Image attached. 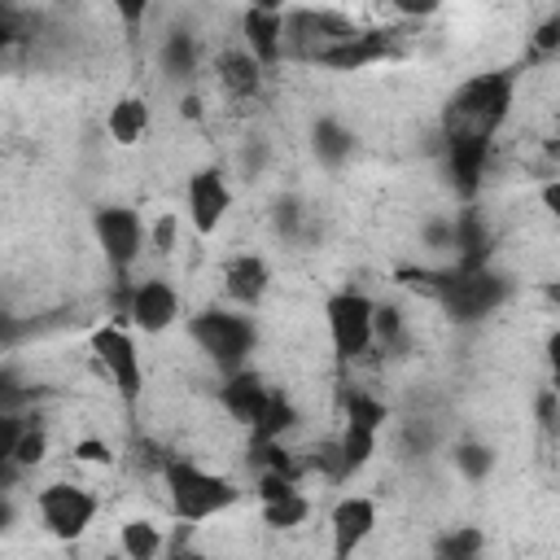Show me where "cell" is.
I'll list each match as a JSON object with an SVG mask.
<instances>
[{
	"label": "cell",
	"instance_id": "cb8c5ba5",
	"mask_svg": "<svg viewBox=\"0 0 560 560\" xmlns=\"http://www.w3.org/2000/svg\"><path fill=\"white\" fill-rule=\"evenodd\" d=\"M385 420H389V411H385L381 398H372V394H363V389H350V394H346V424H359V429L381 433Z\"/></svg>",
	"mask_w": 560,
	"mask_h": 560
},
{
	"label": "cell",
	"instance_id": "ab89813d",
	"mask_svg": "<svg viewBox=\"0 0 560 560\" xmlns=\"http://www.w3.org/2000/svg\"><path fill=\"white\" fill-rule=\"evenodd\" d=\"M105 560H127V556H122V551H118V556H105Z\"/></svg>",
	"mask_w": 560,
	"mask_h": 560
},
{
	"label": "cell",
	"instance_id": "1f68e13d",
	"mask_svg": "<svg viewBox=\"0 0 560 560\" xmlns=\"http://www.w3.org/2000/svg\"><path fill=\"white\" fill-rule=\"evenodd\" d=\"M74 459L79 464H109V446L101 438H83V442H74Z\"/></svg>",
	"mask_w": 560,
	"mask_h": 560
},
{
	"label": "cell",
	"instance_id": "f546056e",
	"mask_svg": "<svg viewBox=\"0 0 560 560\" xmlns=\"http://www.w3.org/2000/svg\"><path fill=\"white\" fill-rule=\"evenodd\" d=\"M26 332H31V324H26V319H18V315L0 311V350H13Z\"/></svg>",
	"mask_w": 560,
	"mask_h": 560
},
{
	"label": "cell",
	"instance_id": "e575fe53",
	"mask_svg": "<svg viewBox=\"0 0 560 560\" xmlns=\"http://www.w3.org/2000/svg\"><path fill=\"white\" fill-rule=\"evenodd\" d=\"M538 420H542L547 429H556V389H542V398H538Z\"/></svg>",
	"mask_w": 560,
	"mask_h": 560
},
{
	"label": "cell",
	"instance_id": "2e32d148",
	"mask_svg": "<svg viewBox=\"0 0 560 560\" xmlns=\"http://www.w3.org/2000/svg\"><path fill=\"white\" fill-rule=\"evenodd\" d=\"M311 149H315V158H319L328 171H337V166L350 162L354 136H350L337 118H315V127H311Z\"/></svg>",
	"mask_w": 560,
	"mask_h": 560
},
{
	"label": "cell",
	"instance_id": "8d00e7d4",
	"mask_svg": "<svg viewBox=\"0 0 560 560\" xmlns=\"http://www.w3.org/2000/svg\"><path fill=\"white\" fill-rule=\"evenodd\" d=\"M171 560H210L206 551H192V547H179V551H171Z\"/></svg>",
	"mask_w": 560,
	"mask_h": 560
},
{
	"label": "cell",
	"instance_id": "74e56055",
	"mask_svg": "<svg viewBox=\"0 0 560 560\" xmlns=\"http://www.w3.org/2000/svg\"><path fill=\"white\" fill-rule=\"evenodd\" d=\"M13 39H18V31H13V26H0V52H4Z\"/></svg>",
	"mask_w": 560,
	"mask_h": 560
},
{
	"label": "cell",
	"instance_id": "30bf717a",
	"mask_svg": "<svg viewBox=\"0 0 560 560\" xmlns=\"http://www.w3.org/2000/svg\"><path fill=\"white\" fill-rule=\"evenodd\" d=\"M328 529H332V560H350L376 529V503L368 494L337 499L328 512Z\"/></svg>",
	"mask_w": 560,
	"mask_h": 560
},
{
	"label": "cell",
	"instance_id": "484cf974",
	"mask_svg": "<svg viewBox=\"0 0 560 560\" xmlns=\"http://www.w3.org/2000/svg\"><path fill=\"white\" fill-rule=\"evenodd\" d=\"M44 455H48V433L39 424H26L22 438H18V446H13V464L26 472V468H39Z\"/></svg>",
	"mask_w": 560,
	"mask_h": 560
},
{
	"label": "cell",
	"instance_id": "3957f363",
	"mask_svg": "<svg viewBox=\"0 0 560 560\" xmlns=\"http://www.w3.org/2000/svg\"><path fill=\"white\" fill-rule=\"evenodd\" d=\"M188 337L197 341V350L219 363L228 376L245 368L249 350L258 346V328L249 315H236V311H197L188 319Z\"/></svg>",
	"mask_w": 560,
	"mask_h": 560
},
{
	"label": "cell",
	"instance_id": "8fae6325",
	"mask_svg": "<svg viewBox=\"0 0 560 560\" xmlns=\"http://www.w3.org/2000/svg\"><path fill=\"white\" fill-rule=\"evenodd\" d=\"M228 210H232V188H228V179H223L214 166L197 171V175L188 179V219H192L197 236H214V232L223 228Z\"/></svg>",
	"mask_w": 560,
	"mask_h": 560
},
{
	"label": "cell",
	"instance_id": "ffe728a7",
	"mask_svg": "<svg viewBox=\"0 0 560 560\" xmlns=\"http://www.w3.org/2000/svg\"><path fill=\"white\" fill-rule=\"evenodd\" d=\"M337 451H341V472L354 477L359 468L372 464V455H376V433H372V429H359V424H346L341 438H337Z\"/></svg>",
	"mask_w": 560,
	"mask_h": 560
},
{
	"label": "cell",
	"instance_id": "277c9868",
	"mask_svg": "<svg viewBox=\"0 0 560 560\" xmlns=\"http://www.w3.org/2000/svg\"><path fill=\"white\" fill-rule=\"evenodd\" d=\"M372 298L359 293V289H346V293H332L328 306H324V319H328V337H332V350L341 363H354L368 354L372 346Z\"/></svg>",
	"mask_w": 560,
	"mask_h": 560
},
{
	"label": "cell",
	"instance_id": "52a82bcc",
	"mask_svg": "<svg viewBox=\"0 0 560 560\" xmlns=\"http://www.w3.org/2000/svg\"><path fill=\"white\" fill-rule=\"evenodd\" d=\"M35 508H39L44 529H48L52 538H61V542L83 538L88 525H92V516H96L92 490H83V486H74V481H52V486H44V490L35 494Z\"/></svg>",
	"mask_w": 560,
	"mask_h": 560
},
{
	"label": "cell",
	"instance_id": "7a4b0ae2",
	"mask_svg": "<svg viewBox=\"0 0 560 560\" xmlns=\"http://www.w3.org/2000/svg\"><path fill=\"white\" fill-rule=\"evenodd\" d=\"M162 481H166V503H171V512H175L179 521H188V525L210 521V516L228 512V508L241 499V490H236L228 477H219V472H210V468H197V464H188V459H166V464H162Z\"/></svg>",
	"mask_w": 560,
	"mask_h": 560
},
{
	"label": "cell",
	"instance_id": "8992f818",
	"mask_svg": "<svg viewBox=\"0 0 560 560\" xmlns=\"http://www.w3.org/2000/svg\"><path fill=\"white\" fill-rule=\"evenodd\" d=\"M88 346H92L96 363L109 372L118 398L136 411V407H140V389H144V368H140V350H136L131 332H122L118 324H101V328L92 332Z\"/></svg>",
	"mask_w": 560,
	"mask_h": 560
},
{
	"label": "cell",
	"instance_id": "4dcf8cb0",
	"mask_svg": "<svg viewBox=\"0 0 560 560\" xmlns=\"http://www.w3.org/2000/svg\"><path fill=\"white\" fill-rule=\"evenodd\" d=\"M298 486L293 481H284L280 472H262L258 477V494H262V503H276V499H284V494H293Z\"/></svg>",
	"mask_w": 560,
	"mask_h": 560
},
{
	"label": "cell",
	"instance_id": "f35d334b",
	"mask_svg": "<svg viewBox=\"0 0 560 560\" xmlns=\"http://www.w3.org/2000/svg\"><path fill=\"white\" fill-rule=\"evenodd\" d=\"M438 560H481V556H459V551H446V547H438Z\"/></svg>",
	"mask_w": 560,
	"mask_h": 560
},
{
	"label": "cell",
	"instance_id": "ac0fdd59",
	"mask_svg": "<svg viewBox=\"0 0 560 560\" xmlns=\"http://www.w3.org/2000/svg\"><path fill=\"white\" fill-rule=\"evenodd\" d=\"M118 551H122L127 560H158V551H162V529H158L153 521L136 516V521H127V525L118 529Z\"/></svg>",
	"mask_w": 560,
	"mask_h": 560
},
{
	"label": "cell",
	"instance_id": "d6986e66",
	"mask_svg": "<svg viewBox=\"0 0 560 560\" xmlns=\"http://www.w3.org/2000/svg\"><path fill=\"white\" fill-rule=\"evenodd\" d=\"M293 424H298V407L280 389H271V398H267V407H262V416L254 424V442H280Z\"/></svg>",
	"mask_w": 560,
	"mask_h": 560
},
{
	"label": "cell",
	"instance_id": "7c38bea8",
	"mask_svg": "<svg viewBox=\"0 0 560 560\" xmlns=\"http://www.w3.org/2000/svg\"><path fill=\"white\" fill-rule=\"evenodd\" d=\"M267 398H271L267 381H262L258 372H245V368H241V372H232V376L223 381V389H219L223 411H228L232 420H241L245 429H254V424H258V416H262Z\"/></svg>",
	"mask_w": 560,
	"mask_h": 560
},
{
	"label": "cell",
	"instance_id": "6da1fadb",
	"mask_svg": "<svg viewBox=\"0 0 560 560\" xmlns=\"http://www.w3.org/2000/svg\"><path fill=\"white\" fill-rule=\"evenodd\" d=\"M512 96H516V79L508 70H486L464 79L446 109H442V144H486L499 136V127L512 114Z\"/></svg>",
	"mask_w": 560,
	"mask_h": 560
},
{
	"label": "cell",
	"instance_id": "836d02e7",
	"mask_svg": "<svg viewBox=\"0 0 560 560\" xmlns=\"http://www.w3.org/2000/svg\"><path fill=\"white\" fill-rule=\"evenodd\" d=\"M542 206H547V214H560V179L556 175H547V184H542Z\"/></svg>",
	"mask_w": 560,
	"mask_h": 560
},
{
	"label": "cell",
	"instance_id": "5b68a950",
	"mask_svg": "<svg viewBox=\"0 0 560 560\" xmlns=\"http://www.w3.org/2000/svg\"><path fill=\"white\" fill-rule=\"evenodd\" d=\"M508 298V280L490 267H455L446 271V289H442V306L455 315V319H481L490 315L494 306H503Z\"/></svg>",
	"mask_w": 560,
	"mask_h": 560
},
{
	"label": "cell",
	"instance_id": "9c48e42d",
	"mask_svg": "<svg viewBox=\"0 0 560 560\" xmlns=\"http://www.w3.org/2000/svg\"><path fill=\"white\" fill-rule=\"evenodd\" d=\"M127 319L144 332L158 337L179 319V289L171 280H140L127 293Z\"/></svg>",
	"mask_w": 560,
	"mask_h": 560
},
{
	"label": "cell",
	"instance_id": "e0dca14e",
	"mask_svg": "<svg viewBox=\"0 0 560 560\" xmlns=\"http://www.w3.org/2000/svg\"><path fill=\"white\" fill-rule=\"evenodd\" d=\"M105 127H109L114 144H140L149 131V105L140 96H122V101H114Z\"/></svg>",
	"mask_w": 560,
	"mask_h": 560
},
{
	"label": "cell",
	"instance_id": "ba28073f",
	"mask_svg": "<svg viewBox=\"0 0 560 560\" xmlns=\"http://www.w3.org/2000/svg\"><path fill=\"white\" fill-rule=\"evenodd\" d=\"M92 232H96V245L105 254V262L118 271V280L131 271V262L140 258L144 249V223L131 206H101L96 219H92Z\"/></svg>",
	"mask_w": 560,
	"mask_h": 560
},
{
	"label": "cell",
	"instance_id": "83f0119b",
	"mask_svg": "<svg viewBox=\"0 0 560 560\" xmlns=\"http://www.w3.org/2000/svg\"><path fill=\"white\" fill-rule=\"evenodd\" d=\"M31 398H35V394H31L13 372H0V411H4V416H22V407H26Z\"/></svg>",
	"mask_w": 560,
	"mask_h": 560
},
{
	"label": "cell",
	"instance_id": "4fadbf2b",
	"mask_svg": "<svg viewBox=\"0 0 560 560\" xmlns=\"http://www.w3.org/2000/svg\"><path fill=\"white\" fill-rule=\"evenodd\" d=\"M245 52L262 70L280 61V9H271V4L245 9Z\"/></svg>",
	"mask_w": 560,
	"mask_h": 560
},
{
	"label": "cell",
	"instance_id": "7402d4cb",
	"mask_svg": "<svg viewBox=\"0 0 560 560\" xmlns=\"http://www.w3.org/2000/svg\"><path fill=\"white\" fill-rule=\"evenodd\" d=\"M162 70L175 74V79H192V70H197V39H192V31H171L162 39Z\"/></svg>",
	"mask_w": 560,
	"mask_h": 560
},
{
	"label": "cell",
	"instance_id": "9a60e30c",
	"mask_svg": "<svg viewBox=\"0 0 560 560\" xmlns=\"http://www.w3.org/2000/svg\"><path fill=\"white\" fill-rule=\"evenodd\" d=\"M214 74H219L223 92H228V96H236V101L258 96V88H262V66H258L245 48H228V52H219Z\"/></svg>",
	"mask_w": 560,
	"mask_h": 560
},
{
	"label": "cell",
	"instance_id": "4316f807",
	"mask_svg": "<svg viewBox=\"0 0 560 560\" xmlns=\"http://www.w3.org/2000/svg\"><path fill=\"white\" fill-rule=\"evenodd\" d=\"M144 241L153 245V254H158V258H171V254H175V245H179V219H175V214H162Z\"/></svg>",
	"mask_w": 560,
	"mask_h": 560
},
{
	"label": "cell",
	"instance_id": "5bb4252c",
	"mask_svg": "<svg viewBox=\"0 0 560 560\" xmlns=\"http://www.w3.org/2000/svg\"><path fill=\"white\" fill-rule=\"evenodd\" d=\"M267 284H271V271H267V262L254 258V254H241V258H232V262L223 267V293H228L236 306H254V302L267 293Z\"/></svg>",
	"mask_w": 560,
	"mask_h": 560
},
{
	"label": "cell",
	"instance_id": "603a6c76",
	"mask_svg": "<svg viewBox=\"0 0 560 560\" xmlns=\"http://www.w3.org/2000/svg\"><path fill=\"white\" fill-rule=\"evenodd\" d=\"M306 516H311V499L302 490H293V494H284L276 503H262V521L271 529H298Z\"/></svg>",
	"mask_w": 560,
	"mask_h": 560
},
{
	"label": "cell",
	"instance_id": "d590c367",
	"mask_svg": "<svg viewBox=\"0 0 560 560\" xmlns=\"http://www.w3.org/2000/svg\"><path fill=\"white\" fill-rule=\"evenodd\" d=\"M13 521H18V508H13V499H9V494H0V534H4Z\"/></svg>",
	"mask_w": 560,
	"mask_h": 560
},
{
	"label": "cell",
	"instance_id": "f1b7e54d",
	"mask_svg": "<svg viewBox=\"0 0 560 560\" xmlns=\"http://www.w3.org/2000/svg\"><path fill=\"white\" fill-rule=\"evenodd\" d=\"M26 429V416H4L0 411V464H13V446Z\"/></svg>",
	"mask_w": 560,
	"mask_h": 560
},
{
	"label": "cell",
	"instance_id": "d6a6232c",
	"mask_svg": "<svg viewBox=\"0 0 560 560\" xmlns=\"http://www.w3.org/2000/svg\"><path fill=\"white\" fill-rule=\"evenodd\" d=\"M534 48H538V52H556V48H560V18H547V22L538 26Z\"/></svg>",
	"mask_w": 560,
	"mask_h": 560
},
{
	"label": "cell",
	"instance_id": "d4e9b609",
	"mask_svg": "<svg viewBox=\"0 0 560 560\" xmlns=\"http://www.w3.org/2000/svg\"><path fill=\"white\" fill-rule=\"evenodd\" d=\"M372 341H381V350L402 341V311L398 306H389V302L372 306Z\"/></svg>",
	"mask_w": 560,
	"mask_h": 560
},
{
	"label": "cell",
	"instance_id": "44dd1931",
	"mask_svg": "<svg viewBox=\"0 0 560 560\" xmlns=\"http://www.w3.org/2000/svg\"><path fill=\"white\" fill-rule=\"evenodd\" d=\"M451 464H455V472H459L464 481H486V477L494 472V451H490L486 442L464 438V442L451 446Z\"/></svg>",
	"mask_w": 560,
	"mask_h": 560
}]
</instances>
